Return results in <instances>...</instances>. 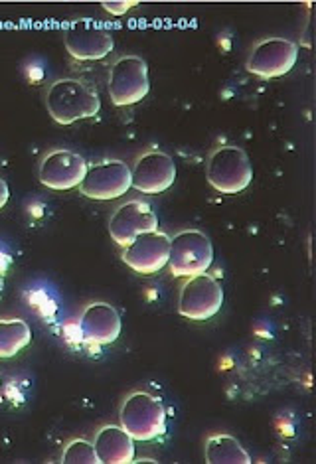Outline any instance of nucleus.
Returning a JSON list of instances; mask_svg holds the SVG:
<instances>
[{"mask_svg":"<svg viewBox=\"0 0 316 464\" xmlns=\"http://www.w3.org/2000/svg\"><path fill=\"white\" fill-rule=\"evenodd\" d=\"M62 462L63 464H97L95 445L85 439H73L72 443L65 445L62 452Z\"/></svg>","mask_w":316,"mask_h":464,"instance_id":"nucleus-18","label":"nucleus"},{"mask_svg":"<svg viewBox=\"0 0 316 464\" xmlns=\"http://www.w3.org/2000/svg\"><path fill=\"white\" fill-rule=\"evenodd\" d=\"M206 179L214 190L222 194L244 192L254 180L252 160L242 147H220L210 154L206 164Z\"/></svg>","mask_w":316,"mask_h":464,"instance_id":"nucleus-3","label":"nucleus"},{"mask_svg":"<svg viewBox=\"0 0 316 464\" xmlns=\"http://www.w3.org/2000/svg\"><path fill=\"white\" fill-rule=\"evenodd\" d=\"M174 180H177V164L165 152H147L130 169V188L143 194L167 192Z\"/></svg>","mask_w":316,"mask_h":464,"instance_id":"nucleus-13","label":"nucleus"},{"mask_svg":"<svg viewBox=\"0 0 316 464\" xmlns=\"http://www.w3.org/2000/svg\"><path fill=\"white\" fill-rule=\"evenodd\" d=\"M214 261L212 239L200 229H184L170 239L168 265L174 277H194L206 273Z\"/></svg>","mask_w":316,"mask_h":464,"instance_id":"nucleus-4","label":"nucleus"},{"mask_svg":"<svg viewBox=\"0 0 316 464\" xmlns=\"http://www.w3.org/2000/svg\"><path fill=\"white\" fill-rule=\"evenodd\" d=\"M135 6H139V0H121V3H119V0H111V3H103V8L113 16H123Z\"/></svg>","mask_w":316,"mask_h":464,"instance_id":"nucleus-19","label":"nucleus"},{"mask_svg":"<svg viewBox=\"0 0 316 464\" xmlns=\"http://www.w3.org/2000/svg\"><path fill=\"white\" fill-rule=\"evenodd\" d=\"M93 445L101 464L135 462V439L123 427L105 425L95 435Z\"/></svg>","mask_w":316,"mask_h":464,"instance_id":"nucleus-15","label":"nucleus"},{"mask_svg":"<svg viewBox=\"0 0 316 464\" xmlns=\"http://www.w3.org/2000/svg\"><path fill=\"white\" fill-rule=\"evenodd\" d=\"M85 172L87 164L78 152L58 149L43 157L38 176L42 186L50 188V190L65 192L78 188L85 179Z\"/></svg>","mask_w":316,"mask_h":464,"instance_id":"nucleus-10","label":"nucleus"},{"mask_svg":"<svg viewBox=\"0 0 316 464\" xmlns=\"http://www.w3.org/2000/svg\"><path fill=\"white\" fill-rule=\"evenodd\" d=\"M50 117L60 125H72L75 121L90 119L100 113L101 99L95 87L83 80L65 77L52 83L46 95Z\"/></svg>","mask_w":316,"mask_h":464,"instance_id":"nucleus-1","label":"nucleus"},{"mask_svg":"<svg viewBox=\"0 0 316 464\" xmlns=\"http://www.w3.org/2000/svg\"><path fill=\"white\" fill-rule=\"evenodd\" d=\"M158 231V218L147 202L133 200L119 206L109 219V234L121 247H127L139 236Z\"/></svg>","mask_w":316,"mask_h":464,"instance_id":"nucleus-11","label":"nucleus"},{"mask_svg":"<svg viewBox=\"0 0 316 464\" xmlns=\"http://www.w3.org/2000/svg\"><path fill=\"white\" fill-rule=\"evenodd\" d=\"M206 462L208 464H249L252 457L232 435H214L206 443Z\"/></svg>","mask_w":316,"mask_h":464,"instance_id":"nucleus-16","label":"nucleus"},{"mask_svg":"<svg viewBox=\"0 0 316 464\" xmlns=\"http://www.w3.org/2000/svg\"><path fill=\"white\" fill-rule=\"evenodd\" d=\"M121 427L140 443H148L167 433L165 405L147 392L130 393L121 405Z\"/></svg>","mask_w":316,"mask_h":464,"instance_id":"nucleus-2","label":"nucleus"},{"mask_svg":"<svg viewBox=\"0 0 316 464\" xmlns=\"http://www.w3.org/2000/svg\"><path fill=\"white\" fill-rule=\"evenodd\" d=\"M8 198H10V190H8V186H6L3 176H0V209H3V208L6 206Z\"/></svg>","mask_w":316,"mask_h":464,"instance_id":"nucleus-20","label":"nucleus"},{"mask_svg":"<svg viewBox=\"0 0 316 464\" xmlns=\"http://www.w3.org/2000/svg\"><path fill=\"white\" fill-rule=\"evenodd\" d=\"M170 237L162 231L139 236L133 243L123 247V261L127 267L140 275H155L168 265Z\"/></svg>","mask_w":316,"mask_h":464,"instance_id":"nucleus-12","label":"nucleus"},{"mask_svg":"<svg viewBox=\"0 0 316 464\" xmlns=\"http://www.w3.org/2000/svg\"><path fill=\"white\" fill-rule=\"evenodd\" d=\"M65 50L80 62H97L113 52L115 40L111 32L91 20H78L68 26L63 36Z\"/></svg>","mask_w":316,"mask_h":464,"instance_id":"nucleus-9","label":"nucleus"},{"mask_svg":"<svg viewBox=\"0 0 316 464\" xmlns=\"http://www.w3.org/2000/svg\"><path fill=\"white\" fill-rule=\"evenodd\" d=\"M78 188L85 198H91V200H115V198H121L130 190V169L127 162L119 159L97 162L87 169L85 179Z\"/></svg>","mask_w":316,"mask_h":464,"instance_id":"nucleus-7","label":"nucleus"},{"mask_svg":"<svg viewBox=\"0 0 316 464\" xmlns=\"http://www.w3.org/2000/svg\"><path fill=\"white\" fill-rule=\"evenodd\" d=\"M148 65L139 56L119 58L109 72V97L115 107H130L148 95Z\"/></svg>","mask_w":316,"mask_h":464,"instance_id":"nucleus-5","label":"nucleus"},{"mask_svg":"<svg viewBox=\"0 0 316 464\" xmlns=\"http://www.w3.org/2000/svg\"><path fill=\"white\" fill-rule=\"evenodd\" d=\"M32 342V330L26 320L3 318L0 320V360L14 358Z\"/></svg>","mask_w":316,"mask_h":464,"instance_id":"nucleus-17","label":"nucleus"},{"mask_svg":"<svg viewBox=\"0 0 316 464\" xmlns=\"http://www.w3.org/2000/svg\"><path fill=\"white\" fill-rule=\"evenodd\" d=\"M80 333L90 344H113L119 334H121V316H119L111 304L93 303L81 313Z\"/></svg>","mask_w":316,"mask_h":464,"instance_id":"nucleus-14","label":"nucleus"},{"mask_svg":"<svg viewBox=\"0 0 316 464\" xmlns=\"http://www.w3.org/2000/svg\"><path fill=\"white\" fill-rule=\"evenodd\" d=\"M224 289L212 275L200 273L182 285L178 313L190 320H208L222 311Z\"/></svg>","mask_w":316,"mask_h":464,"instance_id":"nucleus-6","label":"nucleus"},{"mask_svg":"<svg viewBox=\"0 0 316 464\" xmlns=\"http://www.w3.org/2000/svg\"><path fill=\"white\" fill-rule=\"evenodd\" d=\"M299 58V46L287 38H267L249 53L245 68L261 80H275L292 70Z\"/></svg>","mask_w":316,"mask_h":464,"instance_id":"nucleus-8","label":"nucleus"}]
</instances>
